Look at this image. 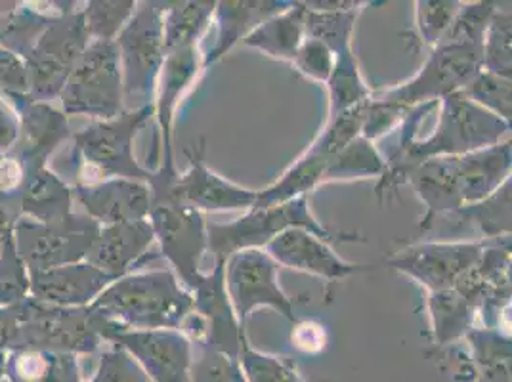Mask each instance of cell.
<instances>
[{
    "label": "cell",
    "mask_w": 512,
    "mask_h": 382,
    "mask_svg": "<svg viewBox=\"0 0 512 382\" xmlns=\"http://www.w3.org/2000/svg\"><path fill=\"white\" fill-rule=\"evenodd\" d=\"M388 172V161L379 146L365 136L339 151L327 165L323 186L333 182H356L363 178L383 180Z\"/></svg>",
    "instance_id": "cell-33"
},
{
    "label": "cell",
    "mask_w": 512,
    "mask_h": 382,
    "mask_svg": "<svg viewBox=\"0 0 512 382\" xmlns=\"http://www.w3.org/2000/svg\"><path fill=\"white\" fill-rule=\"evenodd\" d=\"M279 268L278 262L260 249L243 251L226 260V289L243 325L258 308H272L289 323L299 319L293 298L279 285Z\"/></svg>",
    "instance_id": "cell-12"
},
{
    "label": "cell",
    "mask_w": 512,
    "mask_h": 382,
    "mask_svg": "<svg viewBox=\"0 0 512 382\" xmlns=\"http://www.w3.org/2000/svg\"><path fill=\"white\" fill-rule=\"evenodd\" d=\"M88 382H151L140 363L127 350L111 346L100 354L96 373Z\"/></svg>",
    "instance_id": "cell-42"
},
{
    "label": "cell",
    "mask_w": 512,
    "mask_h": 382,
    "mask_svg": "<svg viewBox=\"0 0 512 382\" xmlns=\"http://www.w3.org/2000/svg\"><path fill=\"white\" fill-rule=\"evenodd\" d=\"M0 213H6V211H4V209H2V207H0Z\"/></svg>",
    "instance_id": "cell-51"
},
{
    "label": "cell",
    "mask_w": 512,
    "mask_h": 382,
    "mask_svg": "<svg viewBox=\"0 0 512 382\" xmlns=\"http://www.w3.org/2000/svg\"><path fill=\"white\" fill-rule=\"evenodd\" d=\"M465 94L512 127V81L497 77L490 71H482L465 88Z\"/></svg>",
    "instance_id": "cell-40"
},
{
    "label": "cell",
    "mask_w": 512,
    "mask_h": 382,
    "mask_svg": "<svg viewBox=\"0 0 512 382\" xmlns=\"http://www.w3.org/2000/svg\"><path fill=\"white\" fill-rule=\"evenodd\" d=\"M4 382H6V381H4Z\"/></svg>",
    "instance_id": "cell-52"
},
{
    "label": "cell",
    "mask_w": 512,
    "mask_h": 382,
    "mask_svg": "<svg viewBox=\"0 0 512 382\" xmlns=\"http://www.w3.org/2000/svg\"><path fill=\"white\" fill-rule=\"evenodd\" d=\"M291 2L283 0H224L216 2L214 20L216 41L203 54V69L222 60L235 44L243 43L260 23L287 10Z\"/></svg>",
    "instance_id": "cell-22"
},
{
    "label": "cell",
    "mask_w": 512,
    "mask_h": 382,
    "mask_svg": "<svg viewBox=\"0 0 512 382\" xmlns=\"http://www.w3.org/2000/svg\"><path fill=\"white\" fill-rule=\"evenodd\" d=\"M406 184L413 188L427 209L419 224L421 232H428L436 220L451 218L465 209L455 157H434L417 163L407 172Z\"/></svg>",
    "instance_id": "cell-20"
},
{
    "label": "cell",
    "mask_w": 512,
    "mask_h": 382,
    "mask_svg": "<svg viewBox=\"0 0 512 382\" xmlns=\"http://www.w3.org/2000/svg\"><path fill=\"white\" fill-rule=\"evenodd\" d=\"M293 228L320 235L321 239L329 243L365 241L360 235L337 232L323 226L312 213L308 197H299L276 207H264V209L255 207L234 222H226V224L209 222L207 226L209 253L213 255L214 262H226L228 258L243 251H253V249L264 251L278 235Z\"/></svg>",
    "instance_id": "cell-3"
},
{
    "label": "cell",
    "mask_w": 512,
    "mask_h": 382,
    "mask_svg": "<svg viewBox=\"0 0 512 382\" xmlns=\"http://www.w3.org/2000/svg\"><path fill=\"white\" fill-rule=\"evenodd\" d=\"M512 136V127H511ZM451 218H459L474 226L482 239H501L512 235V172L501 188L495 191L486 201L465 207Z\"/></svg>",
    "instance_id": "cell-34"
},
{
    "label": "cell",
    "mask_w": 512,
    "mask_h": 382,
    "mask_svg": "<svg viewBox=\"0 0 512 382\" xmlns=\"http://www.w3.org/2000/svg\"><path fill=\"white\" fill-rule=\"evenodd\" d=\"M335 62H337V58L327 44L321 43L318 39L306 37L291 65L299 71L302 77L325 86L335 69Z\"/></svg>",
    "instance_id": "cell-43"
},
{
    "label": "cell",
    "mask_w": 512,
    "mask_h": 382,
    "mask_svg": "<svg viewBox=\"0 0 512 382\" xmlns=\"http://www.w3.org/2000/svg\"><path fill=\"white\" fill-rule=\"evenodd\" d=\"M90 43L81 8L50 23L23 58L29 71V98L44 104L60 98L69 75Z\"/></svg>",
    "instance_id": "cell-8"
},
{
    "label": "cell",
    "mask_w": 512,
    "mask_h": 382,
    "mask_svg": "<svg viewBox=\"0 0 512 382\" xmlns=\"http://www.w3.org/2000/svg\"><path fill=\"white\" fill-rule=\"evenodd\" d=\"M463 2L457 0H419L415 2V39L428 52L448 35Z\"/></svg>",
    "instance_id": "cell-37"
},
{
    "label": "cell",
    "mask_w": 512,
    "mask_h": 382,
    "mask_svg": "<svg viewBox=\"0 0 512 382\" xmlns=\"http://www.w3.org/2000/svg\"><path fill=\"white\" fill-rule=\"evenodd\" d=\"M31 276L29 297L62 308L92 306L107 287L115 281L88 260L44 270Z\"/></svg>",
    "instance_id": "cell-19"
},
{
    "label": "cell",
    "mask_w": 512,
    "mask_h": 382,
    "mask_svg": "<svg viewBox=\"0 0 512 382\" xmlns=\"http://www.w3.org/2000/svg\"><path fill=\"white\" fill-rule=\"evenodd\" d=\"M73 188L75 201L100 226L148 220L151 213V188L144 182L113 178L92 184H77Z\"/></svg>",
    "instance_id": "cell-17"
},
{
    "label": "cell",
    "mask_w": 512,
    "mask_h": 382,
    "mask_svg": "<svg viewBox=\"0 0 512 382\" xmlns=\"http://www.w3.org/2000/svg\"><path fill=\"white\" fill-rule=\"evenodd\" d=\"M216 2L188 0L165 2V46L167 52L199 46L201 37L213 23Z\"/></svg>",
    "instance_id": "cell-31"
},
{
    "label": "cell",
    "mask_w": 512,
    "mask_h": 382,
    "mask_svg": "<svg viewBox=\"0 0 512 382\" xmlns=\"http://www.w3.org/2000/svg\"><path fill=\"white\" fill-rule=\"evenodd\" d=\"M486 251V241L413 243L384 260V266L419 283L427 293L455 289Z\"/></svg>",
    "instance_id": "cell-11"
},
{
    "label": "cell",
    "mask_w": 512,
    "mask_h": 382,
    "mask_svg": "<svg viewBox=\"0 0 512 382\" xmlns=\"http://www.w3.org/2000/svg\"><path fill=\"white\" fill-rule=\"evenodd\" d=\"M264 251L272 256L281 268L321 277L325 281H342L348 277L377 270V266L371 264H356L344 260L335 253L329 241L300 228H293L278 235Z\"/></svg>",
    "instance_id": "cell-15"
},
{
    "label": "cell",
    "mask_w": 512,
    "mask_h": 382,
    "mask_svg": "<svg viewBox=\"0 0 512 382\" xmlns=\"http://www.w3.org/2000/svg\"><path fill=\"white\" fill-rule=\"evenodd\" d=\"M60 102L67 117L81 115L94 121L115 119L127 109L117 43L92 41L88 44L67 79Z\"/></svg>",
    "instance_id": "cell-6"
},
{
    "label": "cell",
    "mask_w": 512,
    "mask_h": 382,
    "mask_svg": "<svg viewBox=\"0 0 512 382\" xmlns=\"http://www.w3.org/2000/svg\"><path fill=\"white\" fill-rule=\"evenodd\" d=\"M0 92L29 96V71L20 54L0 46Z\"/></svg>",
    "instance_id": "cell-45"
},
{
    "label": "cell",
    "mask_w": 512,
    "mask_h": 382,
    "mask_svg": "<svg viewBox=\"0 0 512 382\" xmlns=\"http://www.w3.org/2000/svg\"><path fill=\"white\" fill-rule=\"evenodd\" d=\"M327 165L329 159L308 146L299 159L285 170L272 186L258 191L256 209L276 207L299 197H308L312 191L323 186Z\"/></svg>",
    "instance_id": "cell-30"
},
{
    "label": "cell",
    "mask_w": 512,
    "mask_h": 382,
    "mask_svg": "<svg viewBox=\"0 0 512 382\" xmlns=\"http://www.w3.org/2000/svg\"><path fill=\"white\" fill-rule=\"evenodd\" d=\"M188 170L178 174L167 191H151V195H169L174 201L188 205L199 213H232L251 211L258 191L243 188L228 178L216 174L207 165V140L199 138L192 148L184 149Z\"/></svg>",
    "instance_id": "cell-14"
},
{
    "label": "cell",
    "mask_w": 512,
    "mask_h": 382,
    "mask_svg": "<svg viewBox=\"0 0 512 382\" xmlns=\"http://www.w3.org/2000/svg\"><path fill=\"white\" fill-rule=\"evenodd\" d=\"M335 69L325 85L327 90V119L369 102L375 90L363 77L362 65L354 50L335 56Z\"/></svg>",
    "instance_id": "cell-32"
},
{
    "label": "cell",
    "mask_w": 512,
    "mask_h": 382,
    "mask_svg": "<svg viewBox=\"0 0 512 382\" xmlns=\"http://www.w3.org/2000/svg\"><path fill=\"white\" fill-rule=\"evenodd\" d=\"M22 304V325L12 350L39 348L86 356L98 352L106 340L104 318L92 306L62 308L27 297ZM10 350V352H12Z\"/></svg>",
    "instance_id": "cell-7"
},
{
    "label": "cell",
    "mask_w": 512,
    "mask_h": 382,
    "mask_svg": "<svg viewBox=\"0 0 512 382\" xmlns=\"http://www.w3.org/2000/svg\"><path fill=\"white\" fill-rule=\"evenodd\" d=\"M22 117V136L14 155L20 157L27 174L48 167L46 161L71 136L64 111L52 104L35 102L27 94H6Z\"/></svg>",
    "instance_id": "cell-18"
},
{
    "label": "cell",
    "mask_w": 512,
    "mask_h": 382,
    "mask_svg": "<svg viewBox=\"0 0 512 382\" xmlns=\"http://www.w3.org/2000/svg\"><path fill=\"white\" fill-rule=\"evenodd\" d=\"M73 188L54 170L44 167L27 174L20 199V213L37 222H58L73 214Z\"/></svg>",
    "instance_id": "cell-27"
},
{
    "label": "cell",
    "mask_w": 512,
    "mask_h": 382,
    "mask_svg": "<svg viewBox=\"0 0 512 382\" xmlns=\"http://www.w3.org/2000/svg\"><path fill=\"white\" fill-rule=\"evenodd\" d=\"M92 308L121 329H182L193 295L172 270L138 272L115 279Z\"/></svg>",
    "instance_id": "cell-2"
},
{
    "label": "cell",
    "mask_w": 512,
    "mask_h": 382,
    "mask_svg": "<svg viewBox=\"0 0 512 382\" xmlns=\"http://www.w3.org/2000/svg\"><path fill=\"white\" fill-rule=\"evenodd\" d=\"M407 111L404 107L394 106L383 102L379 98L369 100L367 109H365V119H363L362 136L371 142H379L384 136H388L392 130H398L402 121L406 119Z\"/></svg>",
    "instance_id": "cell-44"
},
{
    "label": "cell",
    "mask_w": 512,
    "mask_h": 382,
    "mask_svg": "<svg viewBox=\"0 0 512 382\" xmlns=\"http://www.w3.org/2000/svg\"><path fill=\"white\" fill-rule=\"evenodd\" d=\"M22 325V304L0 306V352H10Z\"/></svg>",
    "instance_id": "cell-48"
},
{
    "label": "cell",
    "mask_w": 512,
    "mask_h": 382,
    "mask_svg": "<svg viewBox=\"0 0 512 382\" xmlns=\"http://www.w3.org/2000/svg\"><path fill=\"white\" fill-rule=\"evenodd\" d=\"M102 335L111 346L127 350L151 382H192L193 342L182 331L121 329L104 318Z\"/></svg>",
    "instance_id": "cell-13"
},
{
    "label": "cell",
    "mask_w": 512,
    "mask_h": 382,
    "mask_svg": "<svg viewBox=\"0 0 512 382\" xmlns=\"http://www.w3.org/2000/svg\"><path fill=\"white\" fill-rule=\"evenodd\" d=\"M6 382H83L73 354L22 348L6 356Z\"/></svg>",
    "instance_id": "cell-28"
},
{
    "label": "cell",
    "mask_w": 512,
    "mask_h": 382,
    "mask_svg": "<svg viewBox=\"0 0 512 382\" xmlns=\"http://www.w3.org/2000/svg\"><path fill=\"white\" fill-rule=\"evenodd\" d=\"M0 2V46L25 58L46 27L56 18L75 10V2Z\"/></svg>",
    "instance_id": "cell-24"
},
{
    "label": "cell",
    "mask_w": 512,
    "mask_h": 382,
    "mask_svg": "<svg viewBox=\"0 0 512 382\" xmlns=\"http://www.w3.org/2000/svg\"><path fill=\"white\" fill-rule=\"evenodd\" d=\"M484 71L512 81V10L497 8L484 48Z\"/></svg>",
    "instance_id": "cell-39"
},
{
    "label": "cell",
    "mask_w": 512,
    "mask_h": 382,
    "mask_svg": "<svg viewBox=\"0 0 512 382\" xmlns=\"http://www.w3.org/2000/svg\"><path fill=\"white\" fill-rule=\"evenodd\" d=\"M427 310L432 342L442 348L465 340L476 327L480 308L459 291L449 289L427 293Z\"/></svg>",
    "instance_id": "cell-29"
},
{
    "label": "cell",
    "mask_w": 512,
    "mask_h": 382,
    "mask_svg": "<svg viewBox=\"0 0 512 382\" xmlns=\"http://www.w3.org/2000/svg\"><path fill=\"white\" fill-rule=\"evenodd\" d=\"M470 382H512V337L493 327H474L463 340Z\"/></svg>",
    "instance_id": "cell-26"
},
{
    "label": "cell",
    "mask_w": 512,
    "mask_h": 382,
    "mask_svg": "<svg viewBox=\"0 0 512 382\" xmlns=\"http://www.w3.org/2000/svg\"><path fill=\"white\" fill-rule=\"evenodd\" d=\"M31 276L16 249L12 230L2 235L0 251V306H14L29 297Z\"/></svg>",
    "instance_id": "cell-38"
},
{
    "label": "cell",
    "mask_w": 512,
    "mask_h": 382,
    "mask_svg": "<svg viewBox=\"0 0 512 382\" xmlns=\"http://www.w3.org/2000/svg\"><path fill=\"white\" fill-rule=\"evenodd\" d=\"M192 382H247L237 358L207 344L193 346Z\"/></svg>",
    "instance_id": "cell-41"
},
{
    "label": "cell",
    "mask_w": 512,
    "mask_h": 382,
    "mask_svg": "<svg viewBox=\"0 0 512 382\" xmlns=\"http://www.w3.org/2000/svg\"><path fill=\"white\" fill-rule=\"evenodd\" d=\"M455 165L463 205L486 201L512 172V136L491 148L455 157Z\"/></svg>",
    "instance_id": "cell-23"
},
{
    "label": "cell",
    "mask_w": 512,
    "mask_h": 382,
    "mask_svg": "<svg viewBox=\"0 0 512 382\" xmlns=\"http://www.w3.org/2000/svg\"><path fill=\"white\" fill-rule=\"evenodd\" d=\"M155 115V106L125 109L109 121H94L73 134V157L102 176V180L125 178L150 186L155 170L146 169L134 155V138Z\"/></svg>",
    "instance_id": "cell-5"
},
{
    "label": "cell",
    "mask_w": 512,
    "mask_h": 382,
    "mask_svg": "<svg viewBox=\"0 0 512 382\" xmlns=\"http://www.w3.org/2000/svg\"><path fill=\"white\" fill-rule=\"evenodd\" d=\"M289 340H291L293 348L300 354L316 356L327 348L329 335H327V329L321 325L320 321L299 318L293 323Z\"/></svg>",
    "instance_id": "cell-46"
},
{
    "label": "cell",
    "mask_w": 512,
    "mask_h": 382,
    "mask_svg": "<svg viewBox=\"0 0 512 382\" xmlns=\"http://www.w3.org/2000/svg\"><path fill=\"white\" fill-rule=\"evenodd\" d=\"M102 226L88 214H69L58 222H37L20 216L12 228L16 249L29 274L85 262Z\"/></svg>",
    "instance_id": "cell-9"
},
{
    "label": "cell",
    "mask_w": 512,
    "mask_h": 382,
    "mask_svg": "<svg viewBox=\"0 0 512 382\" xmlns=\"http://www.w3.org/2000/svg\"><path fill=\"white\" fill-rule=\"evenodd\" d=\"M22 136V117L16 106L0 92V155L12 153Z\"/></svg>",
    "instance_id": "cell-47"
},
{
    "label": "cell",
    "mask_w": 512,
    "mask_h": 382,
    "mask_svg": "<svg viewBox=\"0 0 512 382\" xmlns=\"http://www.w3.org/2000/svg\"><path fill=\"white\" fill-rule=\"evenodd\" d=\"M163 18L165 2H138L134 16L115 41L121 54L127 109L155 104L159 77L169 56Z\"/></svg>",
    "instance_id": "cell-4"
},
{
    "label": "cell",
    "mask_w": 512,
    "mask_h": 382,
    "mask_svg": "<svg viewBox=\"0 0 512 382\" xmlns=\"http://www.w3.org/2000/svg\"><path fill=\"white\" fill-rule=\"evenodd\" d=\"M6 356L8 352H0V382L6 381Z\"/></svg>",
    "instance_id": "cell-49"
},
{
    "label": "cell",
    "mask_w": 512,
    "mask_h": 382,
    "mask_svg": "<svg viewBox=\"0 0 512 382\" xmlns=\"http://www.w3.org/2000/svg\"><path fill=\"white\" fill-rule=\"evenodd\" d=\"M138 8L136 0H90L83 10L90 41L115 43Z\"/></svg>",
    "instance_id": "cell-35"
},
{
    "label": "cell",
    "mask_w": 512,
    "mask_h": 382,
    "mask_svg": "<svg viewBox=\"0 0 512 382\" xmlns=\"http://www.w3.org/2000/svg\"><path fill=\"white\" fill-rule=\"evenodd\" d=\"M304 12L306 8L302 2H291L287 10L260 23L241 44L247 48H255L272 60L293 64L306 39Z\"/></svg>",
    "instance_id": "cell-25"
},
{
    "label": "cell",
    "mask_w": 512,
    "mask_h": 382,
    "mask_svg": "<svg viewBox=\"0 0 512 382\" xmlns=\"http://www.w3.org/2000/svg\"><path fill=\"white\" fill-rule=\"evenodd\" d=\"M239 365L247 382H314L308 381L291 358L256 350L249 339L239 352Z\"/></svg>",
    "instance_id": "cell-36"
},
{
    "label": "cell",
    "mask_w": 512,
    "mask_h": 382,
    "mask_svg": "<svg viewBox=\"0 0 512 382\" xmlns=\"http://www.w3.org/2000/svg\"><path fill=\"white\" fill-rule=\"evenodd\" d=\"M153 243H157V239L150 218L102 226L86 260L107 276L121 279L148 256Z\"/></svg>",
    "instance_id": "cell-21"
},
{
    "label": "cell",
    "mask_w": 512,
    "mask_h": 382,
    "mask_svg": "<svg viewBox=\"0 0 512 382\" xmlns=\"http://www.w3.org/2000/svg\"><path fill=\"white\" fill-rule=\"evenodd\" d=\"M151 197L150 222L161 256L192 293L197 281L205 274L203 258L209 253V222L203 213L174 201L169 195Z\"/></svg>",
    "instance_id": "cell-10"
},
{
    "label": "cell",
    "mask_w": 512,
    "mask_h": 382,
    "mask_svg": "<svg viewBox=\"0 0 512 382\" xmlns=\"http://www.w3.org/2000/svg\"><path fill=\"white\" fill-rule=\"evenodd\" d=\"M0 251H2V235H0Z\"/></svg>",
    "instance_id": "cell-50"
},
{
    "label": "cell",
    "mask_w": 512,
    "mask_h": 382,
    "mask_svg": "<svg viewBox=\"0 0 512 382\" xmlns=\"http://www.w3.org/2000/svg\"><path fill=\"white\" fill-rule=\"evenodd\" d=\"M193 312L207 323V346L239 360L243 342L247 340L245 325L235 314L234 304L226 289V262H214L192 289Z\"/></svg>",
    "instance_id": "cell-16"
},
{
    "label": "cell",
    "mask_w": 512,
    "mask_h": 382,
    "mask_svg": "<svg viewBox=\"0 0 512 382\" xmlns=\"http://www.w3.org/2000/svg\"><path fill=\"white\" fill-rule=\"evenodd\" d=\"M495 2H463L448 35L428 52L423 67L400 85L375 90V98L411 109L463 92L484 71V48Z\"/></svg>",
    "instance_id": "cell-1"
}]
</instances>
